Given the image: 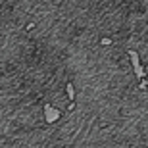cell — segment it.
Wrapping results in <instances>:
<instances>
[{
	"instance_id": "1",
	"label": "cell",
	"mask_w": 148,
	"mask_h": 148,
	"mask_svg": "<svg viewBox=\"0 0 148 148\" xmlns=\"http://www.w3.org/2000/svg\"><path fill=\"white\" fill-rule=\"evenodd\" d=\"M127 56L131 58V66H133V71H135V77H137L138 81L140 79H144L146 77V71H144V67H143V64H140V58H138V52L137 50H127Z\"/></svg>"
},
{
	"instance_id": "2",
	"label": "cell",
	"mask_w": 148,
	"mask_h": 148,
	"mask_svg": "<svg viewBox=\"0 0 148 148\" xmlns=\"http://www.w3.org/2000/svg\"><path fill=\"white\" fill-rule=\"evenodd\" d=\"M138 88H140V90H148V79H146V77L138 81Z\"/></svg>"
}]
</instances>
